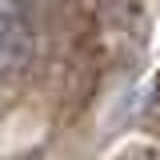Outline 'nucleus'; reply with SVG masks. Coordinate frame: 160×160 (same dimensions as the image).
I'll return each instance as SVG.
<instances>
[{"mask_svg": "<svg viewBox=\"0 0 160 160\" xmlns=\"http://www.w3.org/2000/svg\"><path fill=\"white\" fill-rule=\"evenodd\" d=\"M36 52L32 28L12 12H0V80H16L20 72H28Z\"/></svg>", "mask_w": 160, "mask_h": 160, "instance_id": "nucleus-1", "label": "nucleus"}]
</instances>
